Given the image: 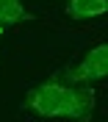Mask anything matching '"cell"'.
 Returning a JSON list of instances; mask_svg holds the SVG:
<instances>
[{"label": "cell", "mask_w": 108, "mask_h": 122, "mask_svg": "<svg viewBox=\"0 0 108 122\" xmlns=\"http://www.w3.org/2000/svg\"><path fill=\"white\" fill-rule=\"evenodd\" d=\"M22 108L44 119H72L92 122L94 114V86H72L58 72L47 81L28 89L22 97Z\"/></svg>", "instance_id": "cell-1"}, {"label": "cell", "mask_w": 108, "mask_h": 122, "mask_svg": "<svg viewBox=\"0 0 108 122\" xmlns=\"http://www.w3.org/2000/svg\"><path fill=\"white\" fill-rule=\"evenodd\" d=\"M58 75L72 86H94L97 81H105L108 78V42L92 47L78 64L61 69Z\"/></svg>", "instance_id": "cell-2"}, {"label": "cell", "mask_w": 108, "mask_h": 122, "mask_svg": "<svg viewBox=\"0 0 108 122\" xmlns=\"http://www.w3.org/2000/svg\"><path fill=\"white\" fill-rule=\"evenodd\" d=\"M103 14H108V0H69L67 3V17L72 20H94Z\"/></svg>", "instance_id": "cell-3"}, {"label": "cell", "mask_w": 108, "mask_h": 122, "mask_svg": "<svg viewBox=\"0 0 108 122\" xmlns=\"http://www.w3.org/2000/svg\"><path fill=\"white\" fill-rule=\"evenodd\" d=\"M31 20H33V11L25 8L22 0H0V28L31 22Z\"/></svg>", "instance_id": "cell-4"}, {"label": "cell", "mask_w": 108, "mask_h": 122, "mask_svg": "<svg viewBox=\"0 0 108 122\" xmlns=\"http://www.w3.org/2000/svg\"><path fill=\"white\" fill-rule=\"evenodd\" d=\"M0 39H3V28H0Z\"/></svg>", "instance_id": "cell-5"}]
</instances>
